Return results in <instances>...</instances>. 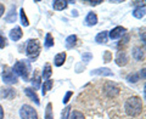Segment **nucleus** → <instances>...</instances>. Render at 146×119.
<instances>
[{
    "label": "nucleus",
    "instance_id": "1",
    "mask_svg": "<svg viewBox=\"0 0 146 119\" xmlns=\"http://www.w3.org/2000/svg\"><path fill=\"white\" fill-rule=\"evenodd\" d=\"M125 112L131 117L139 116L143 112V102L141 99L138 96H133V97L128 99L125 101Z\"/></svg>",
    "mask_w": 146,
    "mask_h": 119
},
{
    "label": "nucleus",
    "instance_id": "2",
    "mask_svg": "<svg viewBox=\"0 0 146 119\" xmlns=\"http://www.w3.org/2000/svg\"><path fill=\"white\" fill-rule=\"evenodd\" d=\"M29 63L26 61H18L15 66L12 67V72L15 74L22 77L25 80H28V74H29Z\"/></svg>",
    "mask_w": 146,
    "mask_h": 119
},
{
    "label": "nucleus",
    "instance_id": "3",
    "mask_svg": "<svg viewBox=\"0 0 146 119\" xmlns=\"http://www.w3.org/2000/svg\"><path fill=\"white\" fill-rule=\"evenodd\" d=\"M39 49H40V46H39V42L38 40H34V39H32V40H29L28 42V45H27V56H28L29 58H32V60H34V58H36L38 57V55H39Z\"/></svg>",
    "mask_w": 146,
    "mask_h": 119
},
{
    "label": "nucleus",
    "instance_id": "4",
    "mask_svg": "<svg viewBox=\"0 0 146 119\" xmlns=\"http://www.w3.org/2000/svg\"><path fill=\"white\" fill-rule=\"evenodd\" d=\"M20 116L22 119H38V113L36 111L31 107L29 104H23L21 107V111H20Z\"/></svg>",
    "mask_w": 146,
    "mask_h": 119
},
{
    "label": "nucleus",
    "instance_id": "5",
    "mask_svg": "<svg viewBox=\"0 0 146 119\" xmlns=\"http://www.w3.org/2000/svg\"><path fill=\"white\" fill-rule=\"evenodd\" d=\"M3 80L5 84H16L17 83V78L15 75V73L12 72V68L5 67L3 72Z\"/></svg>",
    "mask_w": 146,
    "mask_h": 119
},
{
    "label": "nucleus",
    "instance_id": "6",
    "mask_svg": "<svg viewBox=\"0 0 146 119\" xmlns=\"http://www.w3.org/2000/svg\"><path fill=\"white\" fill-rule=\"evenodd\" d=\"M104 90L110 97H115V96L118 95V93H119V89H118V86L115 83H106L104 86Z\"/></svg>",
    "mask_w": 146,
    "mask_h": 119
},
{
    "label": "nucleus",
    "instance_id": "7",
    "mask_svg": "<svg viewBox=\"0 0 146 119\" xmlns=\"http://www.w3.org/2000/svg\"><path fill=\"white\" fill-rule=\"evenodd\" d=\"M124 33H125V28L124 27H121V26H118V27H116V28H113L111 32H110V38L111 39H118V38H121L122 35H124Z\"/></svg>",
    "mask_w": 146,
    "mask_h": 119
},
{
    "label": "nucleus",
    "instance_id": "8",
    "mask_svg": "<svg viewBox=\"0 0 146 119\" xmlns=\"http://www.w3.org/2000/svg\"><path fill=\"white\" fill-rule=\"evenodd\" d=\"M96 23H98V16H96V13H95V12H89L88 16H86V18H85V24L91 27V26H95Z\"/></svg>",
    "mask_w": 146,
    "mask_h": 119
},
{
    "label": "nucleus",
    "instance_id": "9",
    "mask_svg": "<svg viewBox=\"0 0 146 119\" xmlns=\"http://www.w3.org/2000/svg\"><path fill=\"white\" fill-rule=\"evenodd\" d=\"M10 38H11V40H13V42H17V40H20L22 38V29L20 27H15L13 29H11Z\"/></svg>",
    "mask_w": 146,
    "mask_h": 119
},
{
    "label": "nucleus",
    "instance_id": "10",
    "mask_svg": "<svg viewBox=\"0 0 146 119\" xmlns=\"http://www.w3.org/2000/svg\"><path fill=\"white\" fill-rule=\"evenodd\" d=\"M65 61H66V52H61V54H57L56 56H55L54 63H55V66L60 67L65 63Z\"/></svg>",
    "mask_w": 146,
    "mask_h": 119
},
{
    "label": "nucleus",
    "instance_id": "11",
    "mask_svg": "<svg viewBox=\"0 0 146 119\" xmlns=\"http://www.w3.org/2000/svg\"><path fill=\"white\" fill-rule=\"evenodd\" d=\"M107 38H108V32L104 30V32H101V33H99L96 35L95 42L99 43V44H105V43H107Z\"/></svg>",
    "mask_w": 146,
    "mask_h": 119
},
{
    "label": "nucleus",
    "instance_id": "12",
    "mask_svg": "<svg viewBox=\"0 0 146 119\" xmlns=\"http://www.w3.org/2000/svg\"><path fill=\"white\" fill-rule=\"evenodd\" d=\"M52 6L55 10H65V9L67 7V1H63V0H55V1L52 3Z\"/></svg>",
    "mask_w": 146,
    "mask_h": 119
},
{
    "label": "nucleus",
    "instance_id": "13",
    "mask_svg": "<svg viewBox=\"0 0 146 119\" xmlns=\"http://www.w3.org/2000/svg\"><path fill=\"white\" fill-rule=\"evenodd\" d=\"M5 21L9 22V23H15V21H16V9L15 7H12L10 12L6 15Z\"/></svg>",
    "mask_w": 146,
    "mask_h": 119
},
{
    "label": "nucleus",
    "instance_id": "14",
    "mask_svg": "<svg viewBox=\"0 0 146 119\" xmlns=\"http://www.w3.org/2000/svg\"><path fill=\"white\" fill-rule=\"evenodd\" d=\"M116 62H117L118 66H124L125 63L128 62V56H127V54H125V52H121L119 55H118Z\"/></svg>",
    "mask_w": 146,
    "mask_h": 119
},
{
    "label": "nucleus",
    "instance_id": "15",
    "mask_svg": "<svg viewBox=\"0 0 146 119\" xmlns=\"http://www.w3.org/2000/svg\"><path fill=\"white\" fill-rule=\"evenodd\" d=\"M25 91H26L27 96H29V97H31L32 100H33V101H34L36 104H39V103H40V102H39V97H38V95L35 94V91H33L31 88H27Z\"/></svg>",
    "mask_w": 146,
    "mask_h": 119
},
{
    "label": "nucleus",
    "instance_id": "16",
    "mask_svg": "<svg viewBox=\"0 0 146 119\" xmlns=\"http://www.w3.org/2000/svg\"><path fill=\"white\" fill-rule=\"evenodd\" d=\"M133 16L135 18H143L145 16V5H143V7H138V9H135L134 12H133Z\"/></svg>",
    "mask_w": 146,
    "mask_h": 119
},
{
    "label": "nucleus",
    "instance_id": "17",
    "mask_svg": "<svg viewBox=\"0 0 146 119\" xmlns=\"http://www.w3.org/2000/svg\"><path fill=\"white\" fill-rule=\"evenodd\" d=\"M133 56H134L135 60L140 61V60L144 58V51L140 48H134V50H133Z\"/></svg>",
    "mask_w": 146,
    "mask_h": 119
},
{
    "label": "nucleus",
    "instance_id": "18",
    "mask_svg": "<svg viewBox=\"0 0 146 119\" xmlns=\"http://www.w3.org/2000/svg\"><path fill=\"white\" fill-rule=\"evenodd\" d=\"M76 42H77V36L76 35H70L68 38L66 39V46L67 49H71L76 45Z\"/></svg>",
    "mask_w": 146,
    "mask_h": 119
},
{
    "label": "nucleus",
    "instance_id": "19",
    "mask_svg": "<svg viewBox=\"0 0 146 119\" xmlns=\"http://www.w3.org/2000/svg\"><path fill=\"white\" fill-rule=\"evenodd\" d=\"M91 74H102V75H112V72L108 68H101V69H95L91 72Z\"/></svg>",
    "mask_w": 146,
    "mask_h": 119
},
{
    "label": "nucleus",
    "instance_id": "20",
    "mask_svg": "<svg viewBox=\"0 0 146 119\" xmlns=\"http://www.w3.org/2000/svg\"><path fill=\"white\" fill-rule=\"evenodd\" d=\"M51 74H52L51 66H50V65H45L44 72H43V78H44V79H46V80H49V78L51 77Z\"/></svg>",
    "mask_w": 146,
    "mask_h": 119
},
{
    "label": "nucleus",
    "instance_id": "21",
    "mask_svg": "<svg viewBox=\"0 0 146 119\" xmlns=\"http://www.w3.org/2000/svg\"><path fill=\"white\" fill-rule=\"evenodd\" d=\"M52 85H54V81H52V80H46V81H44V85H43V95L46 94L48 91L52 88Z\"/></svg>",
    "mask_w": 146,
    "mask_h": 119
},
{
    "label": "nucleus",
    "instance_id": "22",
    "mask_svg": "<svg viewBox=\"0 0 146 119\" xmlns=\"http://www.w3.org/2000/svg\"><path fill=\"white\" fill-rule=\"evenodd\" d=\"M3 91H4V93H3V96H4V97H6V99H12L13 96L16 95L15 90H12V89H4Z\"/></svg>",
    "mask_w": 146,
    "mask_h": 119
},
{
    "label": "nucleus",
    "instance_id": "23",
    "mask_svg": "<svg viewBox=\"0 0 146 119\" xmlns=\"http://www.w3.org/2000/svg\"><path fill=\"white\" fill-rule=\"evenodd\" d=\"M21 21H22V24H23L25 27H27V26H29V21H28V18H27V16H26V13H25V10L23 9H21Z\"/></svg>",
    "mask_w": 146,
    "mask_h": 119
},
{
    "label": "nucleus",
    "instance_id": "24",
    "mask_svg": "<svg viewBox=\"0 0 146 119\" xmlns=\"http://www.w3.org/2000/svg\"><path fill=\"white\" fill-rule=\"evenodd\" d=\"M54 45V38H52V35L48 33L46 34V39H45V46L46 48H50V46H52Z\"/></svg>",
    "mask_w": 146,
    "mask_h": 119
},
{
    "label": "nucleus",
    "instance_id": "25",
    "mask_svg": "<svg viewBox=\"0 0 146 119\" xmlns=\"http://www.w3.org/2000/svg\"><path fill=\"white\" fill-rule=\"evenodd\" d=\"M51 103H49L48 106H46V112H45V119H54L52 117V112H51Z\"/></svg>",
    "mask_w": 146,
    "mask_h": 119
},
{
    "label": "nucleus",
    "instance_id": "26",
    "mask_svg": "<svg viewBox=\"0 0 146 119\" xmlns=\"http://www.w3.org/2000/svg\"><path fill=\"white\" fill-rule=\"evenodd\" d=\"M71 119H85L83 113L79 111H73V113L71 114Z\"/></svg>",
    "mask_w": 146,
    "mask_h": 119
},
{
    "label": "nucleus",
    "instance_id": "27",
    "mask_svg": "<svg viewBox=\"0 0 146 119\" xmlns=\"http://www.w3.org/2000/svg\"><path fill=\"white\" fill-rule=\"evenodd\" d=\"M127 79L129 80L130 83H136V81L139 80V75H138V74H133V75H129V77L127 78Z\"/></svg>",
    "mask_w": 146,
    "mask_h": 119
},
{
    "label": "nucleus",
    "instance_id": "28",
    "mask_svg": "<svg viewBox=\"0 0 146 119\" xmlns=\"http://www.w3.org/2000/svg\"><path fill=\"white\" fill-rule=\"evenodd\" d=\"M6 44H7V42H6V39L4 38L3 35H0V49H3V48H5L6 46Z\"/></svg>",
    "mask_w": 146,
    "mask_h": 119
},
{
    "label": "nucleus",
    "instance_id": "29",
    "mask_svg": "<svg viewBox=\"0 0 146 119\" xmlns=\"http://www.w3.org/2000/svg\"><path fill=\"white\" fill-rule=\"evenodd\" d=\"M72 94H73V93H72V91H68V93L66 94V96H65V97H63V101H62V102H63V103H67V102H68V100H70V99H71V96H72Z\"/></svg>",
    "mask_w": 146,
    "mask_h": 119
},
{
    "label": "nucleus",
    "instance_id": "30",
    "mask_svg": "<svg viewBox=\"0 0 146 119\" xmlns=\"http://www.w3.org/2000/svg\"><path fill=\"white\" fill-rule=\"evenodd\" d=\"M90 58H91V55H90V54L86 52V54L83 55V62H88Z\"/></svg>",
    "mask_w": 146,
    "mask_h": 119
},
{
    "label": "nucleus",
    "instance_id": "31",
    "mask_svg": "<svg viewBox=\"0 0 146 119\" xmlns=\"http://www.w3.org/2000/svg\"><path fill=\"white\" fill-rule=\"evenodd\" d=\"M70 109H71L70 106H67V107H66L65 113H63V116H62V119H67V116H68V113H70Z\"/></svg>",
    "mask_w": 146,
    "mask_h": 119
},
{
    "label": "nucleus",
    "instance_id": "32",
    "mask_svg": "<svg viewBox=\"0 0 146 119\" xmlns=\"http://www.w3.org/2000/svg\"><path fill=\"white\" fill-rule=\"evenodd\" d=\"M4 11H5V6L3 5V4H0V17L3 16V13H4Z\"/></svg>",
    "mask_w": 146,
    "mask_h": 119
},
{
    "label": "nucleus",
    "instance_id": "33",
    "mask_svg": "<svg viewBox=\"0 0 146 119\" xmlns=\"http://www.w3.org/2000/svg\"><path fill=\"white\" fill-rule=\"evenodd\" d=\"M4 118V109L1 107V104H0V119H3Z\"/></svg>",
    "mask_w": 146,
    "mask_h": 119
},
{
    "label": "nucleus",
    "instance_id": "34",
    "mask_svg": "<svg viewBox=\"0 0 146 119\" xmlns=\"http://www.w3.org/2000/svg\"><path fill=\"white\" fill-rule=\"evenodd\" d=\"M110 58H111V56H110V52L106 51V55H105V60H106V61H110Z\"/></svg>",
    "mask_w": 146,
    "mask_h": 119
},
{
    "label": "nucleus",
    "instance_id": "35",
    "mask_svg": "<svg viewBox=\"0 0 146 119\" xmlns=\"http://www.w3.org/2000/svg\"><path fill=\"white\" fill-rule=\"evenodd\" d=\"M101 3H102L101 0H98V1H90L91 5H98V4H101Z\"/></svg>",
    "mask_w": 146,
    "mask_h": 119
}]
</instances>
